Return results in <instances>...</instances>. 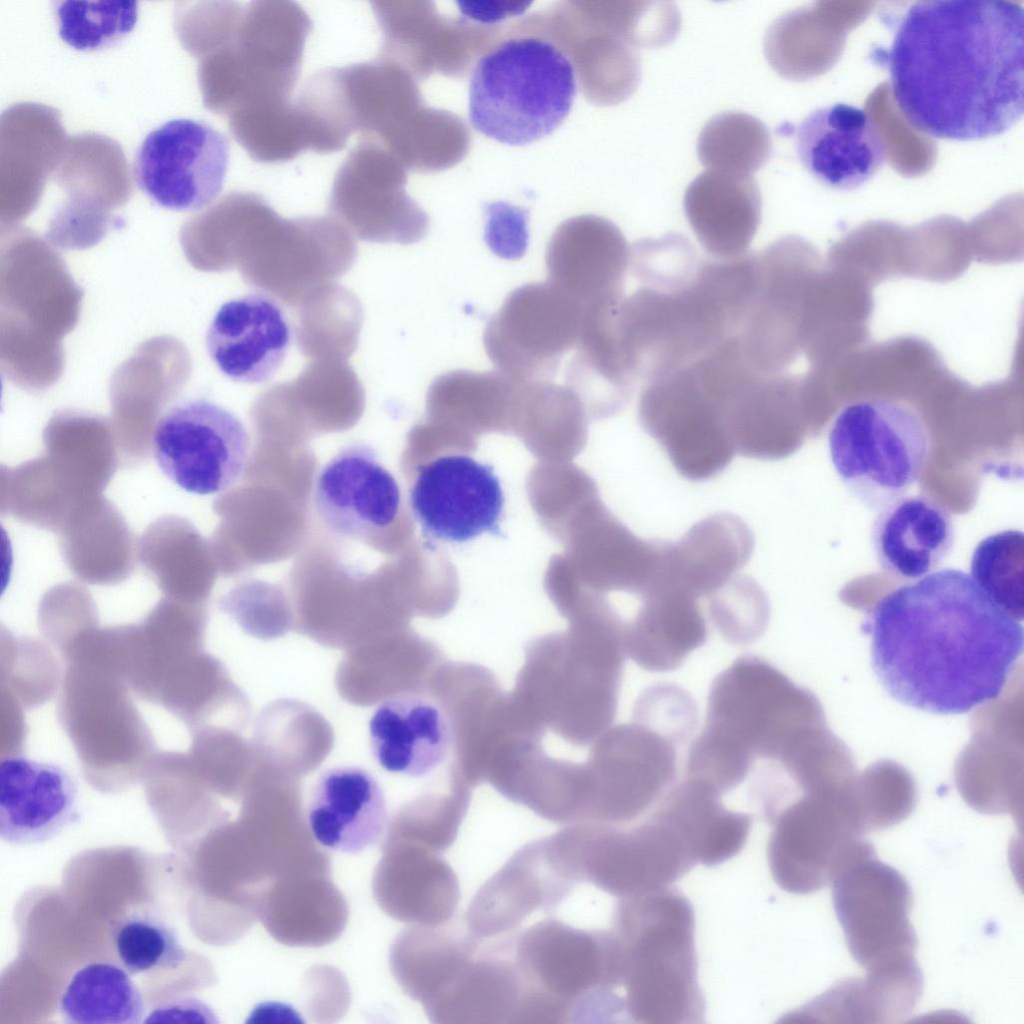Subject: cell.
<instances>
[{
    "label": "cell",
    "instance_id": "6da1fadb",
    "mask_svg": "<svg viewBox=\"0 0 1024 1024\" xmlns=\"http://www.w3.org/2000/svg\"><path fill=\"white\" fill-rule=\"evenodd\" d=\"M878 681L896 701L938 715L998 698L1023 653L1022 621L957 569L884 596L864 623Z\"/></svg>",
    "mask_w": 1024,
    "mask_h": 1024
},
{
    "label": "cell",
    "instance_id": "7a4b0ae2",
    "mask_svg": "<svg viewBox=\"0 0 1024 1024\" xmlns=\"http://www.w3.org/2000/svg\"><path fill=\"white\" fill-rule=\"evenodd\" d=\"M893 98L917 131L971 141L1010 129L1024 109V9L1001 0L911 5L885 56Z\"/></svg>",
    "mask_w": 1024,
    "mask_h": 1024
},
{
    "label": "cell",
    "instance_id": "3957f363",
    "mask_svg": "<svg viewBox=\"0 0 1024 1024\" xmlns=\"http://www.w3.org/2000/svg\"><path fill=\"white\" fill-rule=\"evenodd\" d=\"M626 624L600 607L567 632L531 640L508 694L518 724L540 738L550 733L572 748L589 749L616 716Z\"/></svg>",
    "mask_w": 1024,
    "mask_h": 1024
},
{
    "label": "cell",
    "instance_id": "277c9868",
    "mask_svg": "<svg viewBox=\"0 0 1024 1024\" xmlns=\"http://www.w3.org/2000/svg\"><path fill=\"white\" fill-rule=\"evenodd\" d=\"M810 696L767 660L737 658L711 684L703 730L689 747L686 777L721 795L757 764L781 761L809 732Z\"/></svg>",
    "mask_w": 1024,
    "mask_h": 1024
},
{
    "label": "cell",
    "instance_id": "5b68a950",
    "mask_svg": "<svg viewBox=\"0 0 1024 1024\" xmlns=\"http://www.w3.org/2000/svg\"><path fill=\"white\" fill-rule=\"evenodd\" d=\"M312 28L293 1L210 3L200 21L206 106L231 116L289 103Z\"/></svg>",
    "mask_w": 1024,
    "mask_h": 1024
},
{
    "label": "cell",
    "instance_id": "8992f818",
    "mask_svg": "<svg viewBox=\"0 0 1024 1024\" xmlns=\"http://www.w3.org/2000/svg\"><path fill=\"white\" fill-rule=\"evenodd\" d=\"M611 930L620 948L623 1017L641 1024L703 1022L694 911L687 897L670 885L618 898Z\"/></svg>",
    "mask_w": 1024,
    "mask_h": 1024
},
{
    "label": "cell",
    "instance_id": "52a82bcc",
    "mask_svg": "<svg viewBox=\"0 0 1024 1024\" xmlns=\"http://www.w3.org/2000/svg\"><path fill=\"white\" fill-rule=\"evenodd\" d=\"M577 77L569 56L548 39L515 36L484 53L469 79L473 128L523 146L553 133L570 113Z\"/></svg>",
    "mask_w": 1024,
    "mask_h": 1024
},
{
    "label": "cell",
    "instance_id": "ba28073f",
    "mask_svg": "<svg viewBox=\"0 0 1024 1024\" xmlns=\"http://www.w3.org/2000/svg\"><path fill=\"white\" fill-rule=\"evenodd\" d=\"M511 954L532 998L557 1023L617 1022L623 1017L619 943L614 932L541 919L511 934Z\"/></svg>",
    "mask_w": 1024,
    "mask_h": 1024
},
{
    "label": "cell",
    "instance_id": "9c48e42d",
    "mask_svg": "<svg viewBox=\"0 0 1024 1024\" xmlns=\"http://www.w3.org/2000/svg\"><path fill=\"white\" fill-rule=\"evenodd\" d=\"M831 462L850 493L881 510L919 479L927 462L929 435L909 404L865 398L844 406L828 434Z\"/></svg>",
    "mask_w": 1024,
    "mask_h": 1024
},
{
    "label": "cell",
    "instance_id": "30bf717a",
    "mask_svg": "<svg viewBox=\"0 0 1024 1024\" xmlns=\"http://www.w3.org/2000/svg\"><path fill=\"white\" fill-rule=\"evenodd\" d=\"M552 836L580 883L617 898L670 886L697 865L677 830L655 808L632 824H571Z\"/></svg>",
    "mask_w": 1024,
    "mask_h": 1024
},
{
    "label": "cell",
    "instance_id": "8fae6325",
    "mask_svg": "<svg viewBox=\"0 0 1024 1024\" xmlns=\"http://www.w3.org/2000/svg\"><path fill=\"white\" fill-rule=\"evenodd\" d=\"M763 815L771 826L768 864L775 883L794 894H809L832 883L857 859L875 854L856 814L836 806L813 788Z\"/></svg>",
    "mask_w": 1024,
    "mask_h": 1024
},
{
    "label": "cell",
    "instance_id": "7c38bea8",
    "mask_svg": "<svg viewBox=\"0 0 1024 1024\" xmlns=\"http://www.w3.org/2000/svg\"><path fill=\"white\" fill-rule=\"evenodd\" d=\"M679 745L636 719L608 728L585 760L588 823L628 825L645 817L675 784Z\"/></svg>",
    "mask_w": 1024,
    "mask_h": 1024
},
{
    "label": "cell",
    "instance_id": "4fadbf2b",
    "mask_svg": "<svg viewBox=\"0 0 1024 1024\" xmlns=\"http://www.w3.org/2000/svg\"><path fill=\"white\" fill-rule=\"evenodd\" d=\"M150 442L166 478L197 495L231 488L245 472L251 450L242 421L206 399H187L170 407L156 421Z\"/></svg>",
    "mask_w": 1024,
    "mask_h": 1024
},
{
    "label": "cell",
    "instance_id": "5bb4252c",
    "mask_svg": "<svg viewBox=\"0 0 1024 1024\" xmlns=\"http://www.w3.org/2000/svg\"><path fill=\"white\" fill-rule=\"evenodd\" d=\"M583 307L549 281L516 288L485 327L490 361L515 382L550 381L577 345Z\"/></svg>",
    "mask_w": 1024,
    "mask_h": 1024
},
{
    "label": "cell",
    "instance_id": "9a60e30c",
    "mask_svg": "<svg viewBox=\"0 0 1024 1024\" xmlns=\"http://www.w3.org/2000/svg\"><path fill=\"white\" fill-rule=\"evenodd\" d=\"M832 884L836 916L860 966L875 972L915 960L911 890L896 869L872 854L846 866Z\"/></svg>",
    "mask_w": 1024,
    "mask_h": 1024
},
{
    "label": "cell",
    "instance_id": "2e32d148",
    "mask_svg": "<svg viewBox=\"0 0 1024 1024\" xmlns=\"http://www.w3.org/2000/svg\"><path fill=\"white\" fill-rule=\"evenodd\" d=\"M229 157V141L220 131L203 121L172 119L143 139L134 156L133 177L156 205L198 211L220 194Z\"/></svg>",
    "mask_w": 1024,
    "mask_h": 1024
},
{
    "label": "cell",
    "instance_id": "e0dca14e",
    "mask_svg": "<svg viewBox=\"0 0 1024 1024\" xmlns=\"http://www.w3.org/2000/svg\"><path fill=\"white\" fill-rule=\"evenodd\" d=\"M638 415L642 428L688 480L719 475L736 454L718 406L684 368L643 384Z\"/></svg>",
    "mask_w": 1024,
    "mask_h": 1024
},
{
    "label": "cell",
    "instance_id": "ac0fdd59",
    "mask_svg": "<svg viewBox=\"0 0 1024 1024\" xmlns=\"http://www.w3.org/2000/svg\"><path fill=\"white\" fill-rule=\"evenodd\" d=\"M402 163L379 142L361 137L337 170L330 213L360 239L414 243L428 229V218L404 190Z\"/></svg>",
    "mask_w": 1024,
    "mask_h": 1024
},
{
    "label": "cell",
    "instance_id": "d6986e66",
    "mask_svg": "<svg viewBox=\"0 0 1024 1024\" xmlns=\"http://www.w3.org/2000/svg\"><path fill=\"white\" fill-rule=\"evenodd\" d=\"M409 502L431 539L462 543L483 533L502 536L500 480L491 465L469 455H444L419 467Z\"/></svg>",
    "mask_w": 1024,
    "mask_h": 1024
},
{
    "label": "cell",
    "instance_id": "ffe728a7",
    "mask_svg": "<svg viewBox=\"0 0 1024 1024\" xmlns=\"http://www.w3.org/2000/svg\"><path fill=\"white\" fill-rule=\"evenodd\" d=\"M579 885L549 836L533 840L480 887L468 907L466 929L477 940L508 935L531 914L553 912Z\"/></svg>",
    "mask_w": 1024,
    "mask_h": 1024
},
{
    "label": "cell",
    "instance_id": "44dd1931",
    "mask_svg": "<svg viewBox=\"0 0 1024 1024\" xmlns=\"http://www.w3.org/2000/svg\"><path fill=\"white\" fill-rule=\"evenodd\" d=\"M313 507L333 533L364 539L397 518L401 493L377 451L363 442L342 447L321 468L313 488Z\"/></svg>",
    "mask_w": 1024,
    "mask_h": 1024
},
{
    "label": "cell",
    "instance_id": "7402d4cb",
    "mask_svg": "<svg viewBox=\"0 0 1024 1024\" xmlns=\"http://www.w3.org/2000/svg\"><path fill=\"white\" fill-rule=\"evenodd\" d=\"M434 676L424 688L388 696L371 716V752L386 771L411 778L426 777L443 765L459 771L450 719Z\"/></svg>",
    "mask_w": 1024,
    "mask_h": 1024
},
{
    "label": "cell",
    "instance_id": "603a6c76",
    "mask_svg": "<svg viewBox=\"0 0 1024 1024\" xmlns=\"http://www.w3.org/2000/svg\"><path fill=\"white\" fill-rule=\"evenodd\" d=\"M290 341L282 308L261 293L222 304L205 335L207 353L218 370L245 384L270 380L281 367Z\"/></svg>",
    "mask_w": 1024,
    "mask_h": 1024
},
{
    "label": "cell",
    "instance_id": "cb8c5ba5",
    "mask_svg": "<svg viewBox=\"0 0 1024 1024\" xmlns=\"http://www.w3.org/2000/svg\"><path fill=\"white\" fill-rule=\"evenodd\" d=\"M80 819L78 786L62 766L22 755L0 762V835L13 845L41 844Z\"/></svg>",
    "mask_w": 1024,
    "mask_h": 1024
},
{
    "label": "cell",
    "instance_id": "d4e9b609",
    "mask_svg": "<svg viewBox=\"0 0 1024 1024\" xmlns=\"http://www.w3.org/2000/svg\"><path fill=\"white\" fill-rule=\"evenodd\" d=\"M796 148L810 174L836 190L860 187L886 159L875 121L864 109L845 103L811 112L797 127Z\"/></svg>",
    "mask_w": 1024,
    "mask_h": 1024
},
{
    "label": "cell",
    "instance_id": "484cf974",
    "mask_svg": "<svg viewBox=\"0 0 1024 1024\" xmlns=\"http://www.w3.org/2000/svg\"><path fill=\"white\" fill-rule=\"evenodd\" d=\"M375 879L379 903L394 918L439 927L452 920L461 893L442 852L423 843L387 837Z\"/></svg>",
    "mask_w": 1024,
    "mask_h": 1024
},
{
    "label": "cell",
    "instance_id": "4316f807",
    "mask_svg": "<svg viewBox=\"0 0 1024 1024\" xmlns=\"http://www.w3.org/2000/svg\"><path fill=\"white\" fill-rule=\"evenodd\" d=\"M624 295L614 294L584 305L576 353L565 370L566 386L597 418L623 409L638 383L620 329Z\"/></svg>",
    "mask_w": 1024,
    "mask_h": 1024
},
{
    "label": "cell",
    "instance_id": "83f0119b",
    "mask_svg": "<svg viewBox=\"0 0 1024 1024\" xmlns=\"http://www.w3.org/2000/svg\"><path fill=\"white\" fill-rule=\"evenodd\" d=\"M630 249L610 221L585 216L562 224L546 249L548 281L589 304L624 292Z\"/></svg>",
    "mask_w": 1024,
    "mask_h": 1024
},
{
    "label": "cell",
    "instance_id": "f1b7e54d",
    "mask_svg": "<svg viewBox=\"0 0 1024 1024\" xmlns=\"http://www.w3.org/2000/svg\"><path fill=\"white\" fill-rule=\"evenodd\" d=\"M798 386L786 373L751 372L725 398L723 419L736 454L778 460L800 444Z\"/></svg>",
    "mask_w": 1024,
    "mask_h": 1024
},
{
    "label": "cell",
    "instance_id": "f546056e",
    "mask_svg": "<svg viewBox=\"0 0 1024 1024\" xmlns=\"http://www.w3.org/2000/svg\"><path fill=\"white\" fill-rule=\"evenodd\" d=\"M699 600L658 574L640 595L637 614L627 622V656L650 672L679 668L708 638L707 621Z\"/></svg>",
    "mask_w": 1024,
    "mask_h": 1024
},
{
    "label": "cell",
    "instance_id": "4dcf8cb0",
    "mask_svg": "<svg viewBox=\"0 0 1024 1024\" xmlns=\"http://www.w3.org/2000/svg\"><path fill=\"white\" fill-rule=\"evenodd\" d=\"M310 834L323 847L356 854L376 844L387 828L384 793L368 771L354 766L324 771L307 810Z\"/></svg>",
    "mask_w": 1024,
    "mask_h": 1024
},
{
    "label": "cell",
    "instance_id": "1f68e13d",
    "mask_svg": "<svg viewBox=\"0 0 1024 1024\" xmlns=\"http://www.w3.org/2000/svg\"><path fill=\"white\" fill-rule=\"evenodd\" d=\"M953 539L949 511L927 495L896 499L881 509L872 528L881 568L906 581L932 573L950 552Z\"/></svg>",
    "mask_w": 1024,
    "mask_h": 1024
},
{
    "label": "cell",
    "instance_id": "d6a6232c",
    "mask_svg": "<svg viewBox=\"0 0 1024 1024\" xmlns=\"http://www.w3.org/2000/svg\"><path fill=\"white\" fill-rule=\"evenodd\" d=\"M481 941L474 957L452 983L424 1006L438 1024L515 1023L523 992L510 946Z\"/></svg>",
    "mask_w": 1024,
    "mask_h": 1024
},
{
    "label": "cell",
    "instance_id": "836d02e7",
    "mask_svg": "<svg viewBox=\"0 0 1024 1024\" xmlns=\"http://www.w3.org/2000/svg\"><path fill=\"white\" fill-rule=\"evenodd\" d=\"M683 206L698 241L717 260L744 255L761 221V194L750 176L707 170L689 184Z\"/></svg>",
    "mask_w": 1024,
    "mask_h": 1024
},
{
    "label": "cell",
    "instance_id": "e575fe53",
    "mask_svg": "<svg viewBox=\"0 0 1024 1024\" xmlns=\"http://www.w3.org/2000/svg\"><path fill=\"white\" fill-rule=\"evenodd\" d=\"M753 550L748 525L734 514L717 513L697 522L678 541H665L659 573L701 599L737 575Z\"/></svg>",
    "mask_w": 1024,
    "mask_h": 1024
},
{
    "label": "cell",
    "instance_id": "d590c367",
    "mask_svg": "<svg viewBox=\"0 0 1024 1024\" xmlns=\"http://www.w3.org/2000/svg\"><path fill=\"white\" fill-rule=\"evenodd\" d=\"M923 977L916 961L839 982L791 1017L801 1021L894 1023L921 996Z\"/></svg>",
    "mask_w": 1024,
    "mask_h": 1024
},
{
    "label": "cell",
    "instance_id": "8d00e7d4",
    "mask_svg": "<svg viewBox=\"0 0 1024 1024\" xmlns=\"http://www.w3.org/2000/svg\"><path fill=\"white\" fill-rule=\"evenodd\" d=\"M721 797L711 787L685 777L656 805L680 834L696 864H721L738 854L747 842L751 815L728 809Z\"/></svg>",
    "mask_w": 1024,
    "mask_h": 1024
},
{
    "label": "cell",
    "instance_id": "74e56055",
    "mask_svg": "<svg viewBox=\"0 0 1024 1024\" xmlns=\"http://www.w3.org/2000/svg\"><path fill=\"white\" fill-rule=\"evenodd\" d=\"M467 929L414 925L397 938L392 963L403 990L423 1007L439 996L476 954Z\"/></svg>",
    "mask_w": 1024,
    "mask_h": 1024
},
{
    "label": "cell",
    "instance_id": "f35d334b",
    "mask_svg": "<svg viewBox=\"0 0 1024 1024\" xmlns=\"http://www.w3.org/2000/svg\"><path fill=\"white\" fill-rule=\"evenodd\" d=\"M59 1012L69 1024H139L145 1007L124 969L97 962L73 974L60 997Z\"/></svg>",
    "mask_w": 1024,
    "mask_h": 1024
},
{
    "label": "cell",
    "instance_id": "ab89813d",
    "mask_svg": "<svg viewBox=\"0 0 1024 1024\" xmlns=\"http://www.w3.org/2000/svg\"><path fill=\"white\" fill-rule=\"evenodd\" d=\"M771 134L758 118L727 111L713 116L697 140V155L708 170L736 176H750L769 159Z\"/></svg>",
    "mask_w": 1024,
    "mask_h": 1024
},
{
    "label": "cell",
    "instance_id": "60d3db41",
    "mask_svg": "<svg viewBox=\"0 0 1024 1024\" xmlns=\"http://www.w3.org/2000/svg\"><path fill=\"white\" fill-rule=\"evenodd\" d=\"M517 385L497 370H453L434 379L428 403L444 416L492 423L512 407Z\"/></svg>",
    "mask_w": 1024,
    "mask_h": 1024
},
{
    "label": "cell",
    "instance_id": "b9f144b4",
    "mask_svg": "<svg viewBox=\"0 0 1024 1024\" xmlns=\"http://www.w3.org/2000/svg\"><path fill=\"white\" fill-rule=\"evenodd\" d=\"M969 575L995 604L1023 620L1022 531L1004 530L981 540L972 553Z\"/></svg>",
    "mask_w": 1024,
    "mask_h": 1024
},
{
    "label": "cell",
    "instance_id": "7bdbcfd3",
    "mask_svg": "<svg viewBox=\"0 0 1024 1024\" xmlns=\"http://www.w3.org/2000/svg\"><path fill=\"white\" fill-rule=\"evenodd\" d=\"M54 13L61 39L80 51L109 47L126 37L138 20V2L56 1Z\"/></svg>",
    "mask_w": 1024,
    "mask_h": 1024
},
{
    "label": "cell",
    "instance_id": "ee69618b",
    "mask_svg": "<svg viewBox=\"0 0 1024 1024\" xmlns=\"http://www.w3.org/2000/svg\"><path fill=\"white\" fill-rule=\"evenodd\" d=\"M113 939L116 954L130 974L175 968L187 956L175 930L149 911L124 916L115 928Z\"/></svg>",
    "mask_w": 1024,
    "mask_h": 1024
},
{
    "label": "cell",
    "instance_id": "f6af8a7d",
    "mask_svg": "<svg viewBox=\"0 0 1024 1024\" xmlns=\"http://www.w3.org/2000/svg\"><path fill=\"white\" fill-rule=\"evenodd\" d=\"M705 599L713 624L729 643L749 644L765 632L769 602L752 578L737 574Z\"/></svg>",
    "mask_w": 1024,
    "mask_h": 1024
},
{
    "label": "cell",
    "instance_id": "bcb514c9",
    "mask_svg": "<svg viewBox=\"0 0 1024 1024\" xmlns=\"http://www.w3.org/2000/svg\"><path fill=\"white\" fill-rule=\"evenodd\" d=\"M601 20L612 34L630 46L659 48L674 41L681 15L668 1H625L605 4Z\"/></svg>",
    "mask_w": 1024,
    "mask_h": 1024
},
{
    "label": "cell",
    "instance_id": "7dc6e473",
    "mask_svg": "<svg viewBox=\"0 0 1024 1024\" xmlns=\"http://www.w3.org/2000/svg\"><path fill=\"white\" fill-rule=\"evenodd\" d=\"M633 719L662 731L680 745L695 730L698 709L691 694L671 683L646 688L638 697Z\"/></svg>",
    "mask_w": 1024,
    "mask_h": 1024
},
{
    "label": "cell",
    "instance_id": "c3c4849f",
    "mask_svg": "<svg viewBox=\"0 0 1024 1024\" xmlns=\"http://www.w3.org/2000/svg\"><path fill=\"white\" fill-rule=\"evenodd\" d=\"M208 1016H214L210 1009L197 999L190 998L172 1001L155 1008L144 1022H214L207 1018Z\"/></svg>",
    "mask_w": 1024,
    "mask_h": 1024
}]
</instances>
